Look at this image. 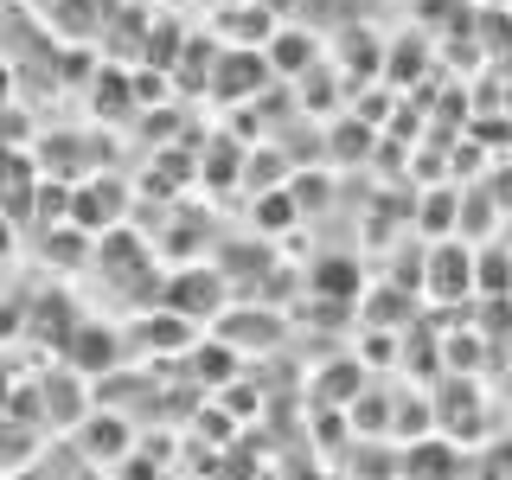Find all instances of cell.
<instances>
[{"label":"cell","mask_w":512,"mask_h":480,"mask_svg":"<svg viewBox=\"0 0 512 480\" xmlns=\"http://www.w3.org/2000/svg\"><path fill=\"white\" fill-rule=\"evenodd\" d=\"M455 282L468 288V250L455 256V244H442V250H436V276H429V288H436V301H448V288H455Z\"/></svg>","instance_id":"6da1fadb"}]
</instances>
